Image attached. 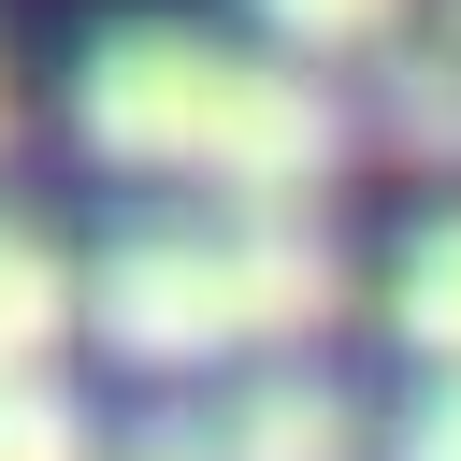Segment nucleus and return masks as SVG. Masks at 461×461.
Wrapping results in <instances>:
<instances>
[{
	"instance_id": "nucleus-1",
	"label": "nucleus",
	"mask_w": 461,
	"mask_h": 461,
	"mask_svg": "<svg viewBox=\"0 0 461 461\" xmlns=\"http://www.w3.org/2000/svg\"><path fill=\"white\" fill-rule=\"evenodd\" d=\"M72 144L101 173H158V187H202V202H317L346 173V101L274 43L130 14L72 58Z\"/></svg>"
},
{
	"instance_id": "nucleus-2",
	"label": "nucleus",
	"mask_w": 461,
	"mask_h": 461,
	"mask_svg": "<svg viewBox=\"0 0 461 461\" xmlns=\"http://www.w3.org/2000/svg\"><path fill=\"white\" fill-rule=\"evenodd\" d=\"M331 317H346V245L317 202H173L86 259V331L144 375L303 360Z\"/></svg>"
},
{
	"instance_id": "nucleus-3",
	"label": "nucleus",
	"mask_w": 461,
	"mask_h": 461,
	"mask_svg": "<svg viewBox=\"0 0 461 461\" xmlns=\"http://www.w3.org/2000/svg\"><path fill=\"white\" fill-rule=\"evenodd\" d=\"M216 447H230V461H375V418L346 403V375L245 360V375L216 389Z\"/></svg>"
},
{
	"instance_id": "nucleus-4",
	"label": "nucleus",
	"mask_w": 461,
	"mask_h": 461,
	"mask_svg": "<svg viewBox=\"0 0 461 461\" xmlns=\"http://www.w3.org/2000/svg\"><path fill=\"white\" fill-rule=\"evenodd\" d=\"M72 331H86V259H72L43 216L0 202V375H43Z\"/></svg>"
},
{
	"instance_id": "nucleus-5",
	"label": "nucleus",
	"mask_w": 461,
	"mask_h": 461,
	"mask_svg": "<svg viewBox=\"0 0 461 461\" xmlns=\"http://www.w3.org/2000/svg\"><path fill=\"white\" fill-rule=\"evenodd\" d=\"M360 72H375V144L418 158V173H461V43L447 29H403Z\"/></svg>"
},
{
	"instance_id": "nucleus-6",
	"label": "nucleus",
	"mask_w": 461,
	"mask_h": 461,
	"mask_svg": "<svg viewBox=\"0 0 461 461\" xmlns=\"http://www.w3.org/2000/svg\"><path fill=\"white\" fill-rule=\"evenodd\" d=\"M389 331H403L432 375H461V216H418V230H403V259H389Z\"/></svg>"
},
{
	"instance_id": "nucleus-7",
	"label": "nucleus",
	"mask_w": 461,
	"mask_h": 461,
	"mask_svg": "<svg viewBox=\"0 0 461 461\" xmlns=\"http://www.w3.org/2000/svg\"><path fill=\"white\" fill-rule=\"evenodd\" d=\"M403 14H418V0H245V29H259L274 58H303V72H331V58H375V43H403Z\"/></svg>"
},
{
	"instance_id": "nucleus-8",
	"label": "nucleus",
	"mask_w": 461,
	"mask_h": 461,
	"mask_svg": "<svg viewBox=\"0 0 461 461\" xmlns=\"http://www.w3.org/2000/svg\"><path fill=\"white\" fill-rule=\"evenodd\" d=\"M0 461H101V432L58 375H0Z\"/></svg>"
},
{
	"instance_id": "nucleus-9",
	"label": "nucleus",
	"mask_w": 461,
	"mask_h": 461,
	"mask_svg": "<svg viewBox=\"0 0 461 461\" xmlns=\"http://www.w3.org/2000/svg\"><path fill=\"white\" fill-rule=\"evenodd\" d=\"M101 461H230V447H216V403H158V418H130Z\"/></svg>"
},
{
	"instance_id": "nucleus-10",
	"label": "nucleus",
	"mask_w": 461,
	"mask_h": 461,
	"mask_svg": "<svg viewBox=\"0 0 461 461\" xmlns=\"http://www.w3.org/2000/svg\"><path fill=\"white\" fill-rule=\"evenodd\" d=\"M389 461H461V375H432V389L403 403V432H389Z\"/></svg>"
},
{
	"instance_id": "nucleus-11",
	"label": "nucleus",
	"mask_w": 461,
	"mask_h": 461,
	"mask_svg": "<svg viewBox=\"0 0 461 461\" xmlns=\"http://www.w3.org/2000/svg\"><path fill=\"white\" fill-rule=\"evenodd\" d=\"M0 144H14V72H0Z\"/></svg>"
},
{
	"instance_id": "nucleus-12",
	"label": "nucleus",
	"mask_w": 461,
	"mask_h": 461,
	"mask_svg": "<svg viewBox=\"0 0 461 461\" xmlns=\"http://www.w3.org/2000/svg\"><path fill=\"white\" fill-rule=\"evenodd\" d=\"M447 43H461V0H447Z\"/></svg>"
}]
</instances>
